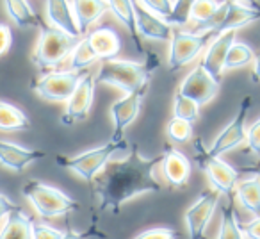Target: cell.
<instances>
[{
    "mask_svg": "<svg viewBox=\"0 0 260 239\" xmlns=\"http://www.w3.org/2000/svg\"><path fill=\"white\" fill-rule=\"evenodd\" d=\"M249 107H251V97H244L241 100L239 111H237V114L234 116V120L223 129V132L214 139V143L209 148H203L207 156L221 157L223 154L232 152V150L239 148L242 143H246V134H248L246 124H248Z\"/></svg>",
    "mask_w": 260,
    "mask_h": 239,
    "instance_id": "52a82bcc",
    "label": "cell"
},
{
    "mask_svg": "<svg viewBox=\"0 0 260 239\" xmlns=\"http://www.w3.org/2000/svg\"><path fill=\"white\" fill-rule=\"evenodd\" d=\"M107 2V9L114 15V18L125 27L128 36L134 41V47L139 54H143L141 41H139V34L136 31V18H134V0H105Z\"/></svg>",
    "mask_w": 260,
    "mask_h": 239,
    "instance_id": "44dd1931",
    "label": "cell"
},
{
    "mask_svg": "<svg viewBox=\"0 0 260 239\" xmlns=\"http://www.w3.org/2000/svg\"><path fill=\"white\" fill-rule=\"evenodd\" d=\"M210 34L207 33H185L173 31L170 38V50H168V68L177 72L182 66L191 63L209 43Z\"/></svg>",
    "mask_w": 260,
    "mask_h": 239,
    "instance_id": "9c48e42d",
    "label": "cell"
},
{
    "mask_svg": "<svg viewBox=\"0 0 260 239\" xmlns=\"http://www.w3.org/2000/svg\"><path fill=\"white\" fill-rule=\"evenodd\" d=\"M196 0H173L171 13L166 16V22L171 27H184L191 22V13L194 8Z\"/></svg>",
    "mask_w": 260,
    "mask_h": 239,
    "instance_id": "f546056e",
    "label": "cell"
},
{
    "mask_svg": "<svg viewBox=\"0 0 260 239\" xmlns=\"http://www.w3.org/2000/svg\"><path fill=\"white\" fill-rule=\"evenodd\" d=\"M72 6L80 34L86 33L93 23H96L105 15V11H109L105 0H73Z\"/></svg>",
    "mask_w": 260,
    "mask_h": 239,
    "instance_id": "7402d4cb",
    "label": "cell"
},
{
    "mask_svg": "<svg viewBox=\"0 0 260 239\" xmlns=\"http://www.w3.org/2000/svg\"><path fill=\"white\" fill-rule=\"evenodd\" d=\"M241 228L246 239H260V216H255L248 225Z\"/></svg>",
    "mask_w": 260,
    "mask_h": 239,
    "instance_id": "f35d334b",
    "label": "cell"
},
{
    "mask_svg": "<svg viewBox=\"0 0 260 239\" xmlns=\"http://www.w3.org/2000/svg\"><path fill=\"white\" fill-rule=\"evenodd\" d=\"M94 77H91L89 73L82 77L79 84H77L75 91L72 93V97L66 100V109L64 114L61 116V122L64 125H73L77 122H82L89 116L91 107H93V98H94Z\"/></svg>",
    "mask_w": 260,
    "mask_h": 239,
    "instance_id": "4fadbf2b",
    "label": "cell"
},
{
    "mask_svg": "<svg viewBox=\"0 0 260 239\" xmlns=\"http://www.w3.org/2000/svg\"><path fill=\"white\" fill-rule=\"evenodd\" d=\"M30 216L20 207H15L0 228V239H32L30 237Z\"/></svg>",
    "mask_w": 260,
    "mask_h": 239,
    "instance_id": "603a6c76",
    "label": "cell"
},
{
    "mask_svg": "<svg viewBox=\"0 0 260 239\" xmlns=\"http://www.w3.org/2000/svg\"><path fill=\"white\" fill-rule=\"evenodd\" d=\"M134 18L136 31H138L139 36L153 41H170L171 34H173V27L162 16L143 8L138 0H134Z\"/></svg>",
    "mask_w": 260,
    "mask_h": 239,
    "instance_id": "9a60e30c",
    "label": "cell"
},
{
    "mask_svg": "<svg viewBox=\"0 0 260 239\" xmlns=\"http://www.w3.org/2000/svg\"><path fill=\"white\" fill-rule=\"evenodd\" d=\"M196 164L200 170L207 175V178L212 184V189L219 191V195H228L234 193L235 186L239 182V173L234 166L223 161L221 157H210L205 154L202 146V141H196Z\"/></svg>",
    "mask_w": 260,
    "mask_h": 239,
    "instance_id": "ba28073f",
    "label": "cell"
},
{
    "mask_svg": "<svg viewBox=\"0 0 260 239\" xmlns=\"http://www.w3.org/2000/svg\"><path fill=\"white\" fill-rule=\"evenodd\" d=\"M258 177H260V168H258Z\"/></svg>",
    "mask_w": 260,
    "mask_h": 239,
    "instance_id": "ee69618b",
    "label": "cell"
},
{
    "mask_svg": "<svg viewBox=\"0 0 260 239\" xmlns=\"http://www.w3.org/2000/svg\"><path fill=\"white\" fill-rule=\"evenodd\" d=\"M64 232L40 221H30V237L32 239H62Z\"/></svg>",
    "mask_w": 260,
    "mask_h": 239,
    "instance_id": "836d02e7",
    "label": "cell"
},
{
    "mask_svg": "<svg viewBox=\"0 0 260 239\" xmlns=\"http://www.w3.org/2000/svg\"><path fill=\"white\" fill-rule=\"evenodd\" d=\"M87 75V70H66V72H48L32 84V91L40 98L48 102H66L75 91L77 84Z\"/></svg>",
    "mask_w": 260,
    "mask_h": 239,
    "instance_id": "8992f818",
    "label": "cell"
},
{
    "mask_svg": "<svg viewBox=\"0 0 260 239\" xmlns=\"http://www.w3.org/2000/svg\"><path fill=\"white\" fill-rule=\"evenodd\" d=\"M235 198L253 216H260V177L246 178L235 186Z\"/></svg>",
    "mask_w": 260,
    "mask_h": 239,
    "instance_id": "cb8c5ba5",
    "label": "cell"
},
{
    "mask_svg": "<svg viewBox=\"0 0 260 239\" xmlns=\"http://www.w3.org/2000/svg\"><path fill=\"white\" fill-rule=\"evenodd\" d=\"M246 143H248L249 150H251L255 156L260 157V118L256 120L255 124L249 125L248 134H246Z\"/></svg>",
    "mask_w": 260,
    "mask_h": 239,
    "instance_id": "8d00e7d4",
    "label": "cell"
},
{
    "mask_svg": "<svg viewBox=\"0 0 260 239\" xmlns=\"http://www.w3.org/2000/svg\"><path fill=\"white\" fill-rule=\"evenodd\" d=\"M30 120L22 109L9 102L0 100V131L2 132H20L29 131Z\"/></svg>",
    "mask_w": 260,
    "mask_h": 239,
    "instance_id": "d4e9b609",
    "label": "cell"
},
{
    "mask_svg": "<svg viewBox=\"0 0 260 239\" xmlns=\"http://www.w3.org/2000/svg\"><path fill=\"white\" fill-rule=\"evenodd\" d=\"M217 239H244L242 228L239 225L237 214H235L232 203L223 207V216H221V227Z\"/></svg>",
    "mask_w": 260,
    "mask_h": 239,
    "instance_id": "f1b7e54d",
    "label": "cell"
},
{
    "mask_svg": "<svg viewBox=\"0 0 260 239\" xmlns=\"http://www.w3.org/2000/svg\"><path fill=\"white\" fill-rule=\"evenodd\" d=\"M200 107L194 100L191 98L184 97L182 93H177L175 95V102H173V116L177 118H182V120H187L191 124H194L196 120L200 118Z\"/></svg>",
    "mask_w": 260,
    "mask_h": 239,
    "instance_id": "1f68e13d",
    "label": "cell"
},
{
    "mask_svg": "<svg viewBox=\"0 0 260 239\" xmlns=\"http://www.w3.org/2000/svg\"><path fill=\"white\" fill-rule=\"evenodd\" d=\"M13 43V34L6 23H0V55L6 54V52L11 48Z\"/></svg>",
    "mask_w": 260,
    "mask_h": 239,
    "instance_id": "74e56055",
    "label": "cell"
},
{
    "mask_svg": "<svg viewBox=\"0 0 260 239\" xmlns=\"http://www.w3.org/2000/svg\"><path fill=\"white\" fill-rule=\"evenodd\" d=\"M217 203H219V191L210 189V191H203L198 200L185 211L189 239H203L205 228L212 220Z\"/></svg>",
    "mask_w": 260,
    "mask_h": 239,
    "instance_id": "7c38bea8",
    "label": "cell"
},
{
    "mask_svg": "<svg viewBox=\"0 0 260 239\" xmlns=\"http://www.w3.org/2000/svg\"><path fill=\"white\" fill-rule=\"evenodd\" d=\"M234 41H235V33L234 31H228V33L214 36V40L210 41V45L207 47L202 66L214 77V79L221 80V75H223V72H224V61H226L228 48L232 47Z\"/></svg>",
    "mask_w": 260,
    "mask_h": 239,
    "instance_id": "ac0fdd59",
    "label": "cell"
},
{
    "mask_svg": "<svg viewBox=\"0 0 260 239\" xmlns=\"http://www.w3.org/2000/svg\"><path fill=\"white\" fill-rule=\"evenodd\" d=\"M217 9H219V2L217 0H196L191 13V20L198 23V25H202V23L209 22L216 15Z\"/></svg>",
    "mask_w": 260,
    "mask_h": 239,
    "instance_id": "d6a6232c",
    "label": "cell"
},
{
    "mask_svg": "<svg viewBox=\"0 0 260 239\" xmlns=\"http://www.w3.org/2000/svg\"><path fill=\"white\" fill-rule=\"evenodd\" d=\"M119 152H128V143L125 138L111 139L105 145L86 150L82 154H75V156H59L55 161L59 166L73 171L86 182H93L105 170L109 161L114 159Z\"/></svg>",
    "mask_w": 260,
    "mask_h": 239,
    "instance_id": "3957f363",
    "label": "cell"
},
{
    "mask_svg": "<svg viewBox=\"0 0 260 239\" xmlns=\"http://www.w3.org/2000/svg\"><path fill=\"white\" fill-rule=\"evenodd\" d=\"M98 61L96 52L93 50L87 38H80L75 48L70 54V70H87L93 63Z\"/></svg>",
    "mask_w": 260,
    "mask_h": 239,
    "instance_id": "4316f807",
    "label": "cell"
},
{
    "mask_svg": "<svg viewBox=\"0 0 260 239\" xmlns=\"http://www.w3.org/2000/svg\"><path fill=\"white\" fill-rule=\"evenodd\" d=\"M93 234V230H86V232H77L73 228H68L62 235V239H87V235Z\"/></svg>",
    "mask_w": 260,
    "mask_h": 239,
    "instance_id": "60d3db41",
    "label": "cell"
},
{
    "mask_svg": "<svg viewBox=\"0 0 260 239\" xmlns=\"http://www.w3.org/2000/svg\"><path fill=\"white\" fill-rule=\"evenodd\" d=\"M166 134L173 143L184 145V143L191 141V138H192V124L187 122V120L173 116L166 125Z\"/></svg>",
    "mask_w": 260,
    "mask_h": 239,
    "instance_id": "4dcf8cb0",
    "label": "cell"
},
{
    "mask_svg": "<svg viewBox=\"0 0 260 239\" xmlns=\"http://www.w3.org/2000/svg\"><path fill=\"white\" fill-rule=\"evenodd\" d=\"M251 80L253 82H260V54L255 55L253 59V72H251Z\"/></svg>",
    "mask_w": 260,
    "mask_h": 239,
    "instance_id": "b9f144b4",
    "label": "cell"
},
{
    "mask_svg": "<svg viewBox=\"0 0 260 239\" xmlns=\"http://www.w3.org/2000/svg\"><path fill=\"white\" fill-rule=\"evenodd\" d=\"M159 163L160 157H146L138 148H128L123 159L105 168L93 181L100 209L118 213L121 205L136 196L159 193L162 189L160 181L155 177Z\"/></svg>",
    "mask_w": 260,
    "mask_h": 239,
    "instance_id": "6da1fadb",
    "label": "cell"
},
{
    "mask_svg": "<svg viewBox=\"0 0 260 239\" xmlns=\"http://www.w3.org/2000/svg\"><path fill=\"white\" fill-rule=\"evenodd\" d=\"M157 68L155 57H146L143 63L126 61V59H105L94 75L96 84L118 87L123 93L138 89V87L150 84V77Z\"/></svg>",
    "mask_w": 260,
    "mask_h": 239,
    "instance_id": "7a4b0ae2",
    "label": "cell"
},
{
    "mask_svg": "<svg viewBox=\"0 0 260 239\" xmlns=\"http://www.w3.org/2000/svg\"><path fill=\"white\" fill-rule=\"evenodd\" d=\"M15 207H18V205H16L13 200H9L6 195H0V223L8 218V214L11 213Z\"/></svg>",
    "mask_w": 260,
    "mask_h": 239,
    "instance_id": "ab89813d",
    "label": "cell"
},
{
    "mask_svg": "<svg viewBox=\"0 0 260 239\" xmlns=\"http://www.w3.org/2000/svg\"><path fill=\"white\" fill-rule=\"evenodd\" d=\"M47 157V154L41 150L25 148L16 143L0 139V164L13 171H23L27 166H30L36 161H41Z\"/></svg>",
    "mask_w": 260,
    "mask_h": 239,
    "instance_id": "e0dca14e",
    "label": "cell"
},
{
    "mask_svg": "<svg viewBox=\"0 0 260 239\" xmlns=\"http://www.w3.org/2000/svg\"><path fill=\"white\" fill-rule=\"evenodd\" d=\"M253 59H255V54H253L251 47H248L246 43H241V41H234L232 47L228 48L224 70H234L246 65H251Z\"/></svg>",
    "mask_w": 260,
    "mask_h": 239,
    "instance_id": "83f0119b",
    "label": "cell"
},
{
    "mask_svg": "<svg viewBox=\"0 0 260 239\" xmlns=\"http://www.w3.org/2000/svg\"><path fill=\"white\" fill-rule=\"evenodd\" d=\"M45 13H47V20L52 27L70 34V36H82L70 0H45Z\"/></svg>",
    "mask_w": 260,
    "mask_h": 239,
    "instance_id": "d6986e66",
    "label": "cell"
},
{
    "mask_svg": "<svg viewBox=\"0 0 260 239\" xmlns=\"http://www.w3.org/2000/svg\"><path fill=\"white\" fill-rule=\"evenodd\" d=\"M87 41L91 43L93 50L96 52L98 59L105 61V59H114L118 55L119 48H121V41L116 31L112 27H98V29L91 31L87 34Z\"/></svg>",
    "mask_w": 260,
    "mask_h": 239,
    "instance_id": "ffe728a7",
    "label": "cell"
},
{
    "mask_svg": "<svg viewBox=\"0 0 260 239\" xmlns=\"http://www.w3.org/2000/svg\"><path fill=\"white\" fill-rule=\"evenodd\" d=\"M138 2L143 8L150 9L152 13L162 16V18H166L171 13V8H173V0H138Z\"/></svg>",
    "mask_w": 260,
    "mask_h": 239,
    "instance_id": "e575fe53",
    "label": "cell"
},
{
    "mask_svg": "<svg viewBox=\"0 0 260 239\" xmlns=\"http://www.w3.org/2000/svg\"><path fill=\"white\" fill-rule=\"evenodd\" d=\"M178 232L173 228L168 227H155V228H148V230L141 232L139 235H136L134 239H177Z\"/></svg>",
    "mask_w": 260,
    "mask_h": 239,
    "instance_id": "d590c367",
    "label": "cell"
},
{
    "mask_svg": "<svg viewBox=\"0 0 260 239\" xmlns=\"http://www.w3.org/2000/svg\"><path fill=\"white\" fill-rule=\"evenodd\" d=\"M221 84L217 79H214L202 65L196 66L191 73L185 75V79L180 82L178 93H182L184 97L194 100L198 105H205L219 93Z\"/></svg>",
    "mask_w": 260,
    "mask_h": 239,
    "instance_id": "8fae6325",
    "label": "cell"
},
{
    "mask_svg": "<svg viewBox=\"0 0 260 239\" xmlns=\"http://www.w3.org/2000/svg\"><path fill=\"white\" fill-rule=\"evenodd\" d=\"M146 93H148V84H145V86L138 87L134 91H130V93H125V97L116 100L111 105V120H112L111 139H123L125 131L138 118Z\"/></svg>",
    "mask_w": 260,
    "mask_h": 239,
    "instance_id": "30bf717a",
    "label": "cell"
},
{
    "mask_svg": "<svg viewBox=\"0 0 260 239\" xmlns=\"http://www.w3.org/2000/svg\"><path fill=\"white\" fill-rule=\"evenodd\" d=\"M159 166L162 170L164 181L170 186H173V188L185 186L189 177H191V161L180 150L173 148V146H166L164 148Z\"/></svg>",
    "mask_w": 260,
    "mask_h": 239,
    "instance_id": "2e32d148",
    "label": "cell"
},
{
    "mask_svg": "<svg viewBox=\"0 0 260 239\" xmlns=\"http://www.w3.org/2000/svg\"><path fill=\"white\" fill-rule=\"evenodd\" d=\"M22 193L27 202L34 207V211L45 220L66 216L70 213H75L80 207V203L72 196L41 181H29L27 184H23Z\"/></svg>",
    "mask_w": 260,
    "mask_h": 239,
    "instance_id": "277c9868",
    "label": "cell"
},
{
    "mask_svg": "<svg viewBox=\"0 0 260 239\" xmlns=\"http://www.w3.org/2000/svg\"><path fill=\"white\" fill-rule=\"evenodd\" d=\"M255 22H260V4L253 6V4L241 2V0H228L226 13H224L219 25L214 29L212 38L217 36V34L228 33V31L237 33L239 29Z\"/></svg>",
    "mask_w": 260,
    "mask_h": 239,
    "instance_id": "5bb4252c",
    "label": "cell"
},
{
    "mask_svg": "<svg viewBox=\"0 0 260 239\" xmlns=\"http://www.w3.org/2000/svg\"><path fill=\"white\" fill-rule=\"evenodd\" d=\"M241 2H246V4H253V6H258V0H241Z\"/></svg>",
    "mask_w": 260,
    "mask_h": 239,
    "instance_id": "7bdbcfd3",
    "label": "cell"
},
{
    "mask_svg": "<svg viewBox=\"0 0 260 239\" xmlns=\"http://www.w3.org/2000/svg\"><path fill=\"white\" fill-rule=\"evenodd\" d=\"M38 29H40V38L32 52V63L40 70L57 68L72 54L77 41L80 40L52 25H45V23H41Z\"/></svg>",
    "mask_w": 260,
    "mask_h": 239,
    "instance_id": "5b68a950",
    "label": "cell"
},
{
    "mask_svg": "<svg viewBox=\"0 0 260 239\" xmlns=\"http://www.w3.org/2000/svg\"><path fill=\"white\" fill-rule=\"evenodd\" d=\"M4 6H6V11H8V16L20 29L40 27L43 23L27 0H4Z\"/></svg>",
    "mask_w": 260,
    "mask_h": 239,
    "instance_id": "484cf974",
    "label": "cell"
}]
</instances>
